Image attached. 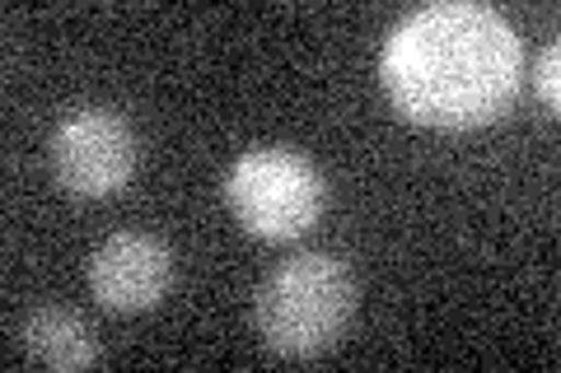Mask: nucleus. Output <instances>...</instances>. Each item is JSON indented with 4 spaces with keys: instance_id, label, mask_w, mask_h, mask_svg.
<instances>
[{
    "instance_id": "obj_2",
    "label": "nucleus",
    "mask_w": 561,
    "mask_h": 373,
    "mask_svg": "<svg viewBox=\"0 0 561 373\" xmlns=\"http://www.w3.org/2000/svg\"><path fill=\"white\" fill-rule=\"evenodd\" d=\"M356 308V280L328 253L276 266L257 294V331L280 360H313L337 346Z\"/></svg>"
},
{
    "instance_id": "obj_4",
    "label": "nucleus",
    "mask_w": 561,
    "mask_h": 373,
    "mask_svg": "<svg viewBox=\"0 0 561 373\" xmlns=\"http://www.w3.org/2000/svg\"><path fill=\"white\" fill-rule=\"evenodd\" d=\"M136 131L108 108H80L51 131V173L70 197H113L136 173Z\"/></svg>"
},
{
    "instance_id": "obj_6",
    "label": "nucleus",
    "mask_w": 561,
    "mask_h": 373,
    "mask_svg": "<svg viewBox=\"0 0 561 373\" xmlns=\"http://www.w3.org/2000/svg\"><path fill=\"white\" fill-rule=\"evenodd\" d=\"M24 350L43 369H94L103 364V350L90 327L66 308H43L24 323Z\"/></svg>"
},
{
    "instance_id": "obj_3",
    "label": "nucleus",
    "mask_w": 561,
    "mask_h": 373,
    "mask_svg": "<svg viewBox=\"0 0 561 373\" xmlns=\"http://www.w3.org/2000/svg\"><path fill=\"white\" fill-rule=\"evenodd\" d=\"M234 220L257 238H295L323 215V177L295 150H249L225 177Z\"/></svg>"
},
{
    "instance_id": "obj_5",
    "label": "nucleus",
    "mask_w": 561,
    "mask_h": 373,
    "mask_svg": "<svg viewBox=\"0 0 561 373\" xmlns=\"http://www.w3.org/2000/svg\"><path fill=\"white\" fill-rule=\"evenodd\" d=\"M173 280V253L150 234H117L90 261V290L108 313H146Z\"/></svg>"
},
{
    "instance_id": "obj_1",
    "label": "nucleus",
    "mask_w": 561,
    "mask_h": 373,
    "mask_svg": "<svg viewBox=\"0 0 561 373\" xmlns=\"http://www.w3.org/2000/svg\"><path fill=\"white\" fill-rule=\"evenodd\" d=\"M379 75L408 121L440 131L486 127L519 94V38L491 5H431L393 28Z\"/></svg>"
},
{
    "instance_id": "obj_7",
    "label": "nucleus",
    "mask_w": 561,
    "mask_h": 373,
    "mask_svg": "<svg viewBox=\"0 0 561 373\" xmlns=\"http://www.w3.org/2000/svg\"><path fill=\"white\" fill-rule=\"evenodd\" d=\"M557 70H561V47H548L542 51V66H538V94L548 108H557L561 103V80H557Z\"/></svg>"
}]
</instances>
